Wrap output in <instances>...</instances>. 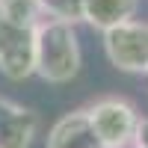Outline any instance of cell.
<instances>
[{
  "instance_id": "cell-7",
  "label": "cell",
  "mask_w": 148,
  "mask_h": 148,
  "mask_svg": "<svg viewBox=\"0 0 148 148\" xmlns=\"http://www.w3.org/2000/svg\"><path fill=\"white\" fill-rule=\"evenodd\" d=\"M139 9V0H86L83 3V21L95 30H110L121 21H130Z\"/></svg>"
},
{
  "instance_id": "cell-2",
  "label": "cell",
  "mask_w": 148,
  "mask_h": 148,
  "mask_svg": "<svg viewBox=\"0 0 148 148\" xmlns=\"http://www.w3.org/2000/svg\"><path fill=\"white\" fill-rule=\"evenodd\" d=\"M86 110H89V119L104 148H133L142 116L136 113V107L130 101L110 95V98H98Z\"/></svg>"
},
{
  "instance_id": "cell-9",
  "label": "cell",
  "mask_w": 148,
  "mask_h": 148,
  "mask_svg": "<svg viewBox=\"0 0 148 148\" xmlns=\"http://www.w3.org/2000/svg\"><path fill=\"white\" fill-rule=\"evenodd\" d=\"M42 12L51 21H65V24H77L83 21V3L86 0H39Z\"/></svg>"
},
{
  "instance_id": "cell-1",
  "label": "cell",
  "mask_w": 148,
  "mask_h": 148,
  "mask_svg": "<svg viewBox=\"0 0 148 148\" xmlns=\"http://www.w3.org/2000/svg\"><path fill=\"white\" fill-rule=\"evenodd\" d=\"M80 71V42L74 24L42 21L36 30V74L47 83H68Z\"/></svg>"
},
{
  "instance_id": "cell-8",
  "label": "cell",
  "mask_w": 148,
  "mask_h": 148,
  "mask_svg": "<svg viewBox=\"0 0 148 148\" xmlns=\"http://www.w3.org/2000/svg\"><path fill=\"white\" fill-rule=\"evenodd\" d=\"M45 18L39 0H0V21L24 24V27H39Z\"/></svg>"
},
{
  "instance_id": "cell-5",
  "label": "cell",
  "mask_w": 148,
  "mask_h": 148,
  "mask_svg": "<svg viewBox=\"0 0 148 148\" xmlns=\"http://www.w3.org/2000/svg\"><path fill=\"white\" fill-rule=\"evenodd\" d=\"M47 148H104V142L98 139L89 110L83 107L53 121L51 133H47Z\"/></svg>"
},
{
  "instance_id": "cell-3",
  "label": "cell",
  "mask_w": 148,
  "mask_h": 148,
  "mask_svg": "<svg viewBox=\"0 0 148 148\" xmlns=\"http://www.w3.org/2000/svg\"><path fill=\"white\" fill-rule=\"evenodd\" d=\"M104 53L119 71L148 74V21H121L104 30Z\"/></svg>"
},
{
  "instance_id": "cell-4",
  "label": "cell",
  "mask_w": 148,
  "mask_h": 148,
  "mask_svg": "<svg viewBox=\"0 0 148 148\" xmlns=\"http://www.w3.org/2000/svg\"><path fill=\"white\" fill-rule=\"evenodd\" d=\"M36 30L0 21V74L6 80H27L36 74Z\"/></svg>"
},
{
  "instance_id": "cell-6",
  "label": "cell",
  "mask_w": 148,
  "mask_h": 148,
  "mask_svg": "<svg viewBox=\"0 0 148 148\" xmlns=\"http://www.w3.org/2000/svg\"><path fill=\"white\" fill-rule=\"evenodd\" d=\"M39 133V116L9 98H0V148H30Z\"/></svg>"
},
{
  "instance_id": "cell-10",
  "label": "cell",
  "mask_w": 148,
  "mask_h": 148,
  "mask_svg": "<svg viewBox=\"0 0 148 148\" xmlns=\"http://www.w3.org/2000/svg\"><path fill=\"white\" fill-rule=\"evenodd\" d=\"M133 148H148V119H139V130H136Z\"/></svg>"
}]
</instances>
